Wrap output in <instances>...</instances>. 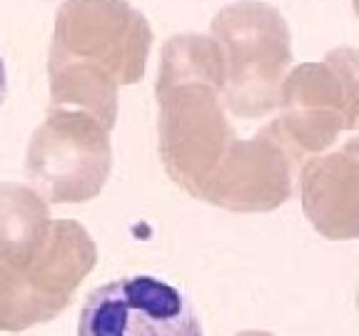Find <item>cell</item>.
Returning a JSON list of instances; mask_svg holds the SVG:
<instances>
[{
    "label": "cell",
    "instance_id": "obj_9",
    "mask_svg": "<svg viewBox=\"0 0 359 336\" xmlns=\"http://www.w3.org/2000/svg\"><path fill=\"white\" fill-rule=\"evenodd\" d=\"M302 209L325 239H359V134L307 160L299 174Z\"/></svg>",
    "mask_w": 359,
    "mask_h": 336
},
{
    "label": "cell",
    "instance_id": "obj_6",
    "mask_svg": "<svg viewBox=\"0 0 359 336\" xmlns=\"http://www.w3.org/2000/svg\"><path fill=\"white\" fill-rule=\"evenodd\" d=\"M280 127L302 155L327 150L359 122V50L334 48L320 62H302L282 85Z\"/></svg>",
    "mask_w": 359,
    "mask_h": 336
},
{
    "label": "cell",
    "instance_id": "obj_2",
    "mask_svg": "<svg viewBox=\"0 0 359 336\" xmlns=\"http://www.w3.org/2000/svg\"><path fill=\"white\" fill-rule=\"evenodd\" d=\"M212 38L224 55V105L255 120L277 110L292 65L290 28L277 8L237 0L212 20Z\"/></svg>",
    "mask_w": 359,
    "mask_h": 336
},
{
    "label": "cell",
    "instance_id": "obj_10",
    "mask_svg": "<svg viewBox=\"0 0 359 336\" xmlns=\"http://www.w3.org/2000/svg\"><path fill=\"white\" fill-rule=\"evenodd\" d=\"M53 219L48 202L33 187L0 185V262L25 264L40 252Z\"/></svg>",
    "mask_w": 359,
    "mask_h": 336
},
{
    "label": "cell",
    "instance_id": "obj_1",
    "mask_svg": "<svg viewBox=\"0 0 359 336\" xmlns=\"http://www.w3.org/2000/svg\"><path fill=\"white\" fill-rule=\"evenodd\" d=\"M160 157L185 192L200 200L237 134L224 115V55L212 35H175L157 70Z\"/></svg>",
    "mask_w": 359,
    "mask_h": 336
},
{
    "label": "cell",
    "instance_id": "obj_4",
    "mask_svg": "<svg viewBox=\"0 0 359 336\" xmlns=\"http://www.w3.org/2000/svg\"><path fill=\"white\" fill-rule=\"evenodd\" d=\"M97 264V246L80 222L55 219L30 262H0V331L53 321Z\"/></svg>",
    "mask_w": 359,
    "mask_h": 336
},
{
    "label": "cell",
    "instance_id": "obj_14",
    "mask_svg": "<svg viewBox=\"0 0 359 336\" xmlns=\"http://www.w3.org/2000/svg\"><path fill=\"white\" fill-rule=\"evenodd\" d=\"M357 307H359V291H357Z\"/></svg>",
    "mask_w": 359,
    "mask_h": 336
},
{
    "label": "cell",
    "instance_id": "obj_11",
    "mask_svg": "<svg viewBox=\"0 0 359 336\" xmlns=\"http://www.w3.org/2000/svg\"><path fill=\"white\" fill-rule=\"evenodd\" d=\"M8 95V78H6V65H3V57H0V105Z\"/></svg>",
    "mask_w": 359,
    "mask_h": 336
},
{
    "label": "cell",
    "instance_id": "obj_5",
    "mask_svg": "<svg viewBox=\"0 0 359 336\" xmlns=\"http://www.w3.org/2000/svg\"><path fill=\"white\" fill-rule=\"evenodd\" d=\"M110 167V130L88 112L65 107L48 110L25 157L33 190L53 204H80L97 197Z\"/></svg>",
    "mask_w": 359,
    "mask_h": 336
},
{
    "label": "cell",
    "instance_id": "obj_7",
    "mask_svg": "<svg viewBox=\"0 0 359 336\" xmlns=\"http://www.w3.org/2000/svg\"><path fill=\"white\" fill-rule=\"evenodd\" d=\"M78 336H202V324L177 286L137 274L90 291Z\"/></svg>",
    "mask_w": 359,
    "mask_h": 336
},
{
    "label": "cell",
    "instance_id": "obj_8",
    "mask_svg": "<svg viewBox=\"0 0 359 336\" xmlns=\"http://www.w3.org/2000/svg\"><path fill=\"white\" fill-rule=\"evenodd\" d=\"M302 152L277 120L252 137H237L200 200L230 212H272L292 195Z\"/></svg>",
    "mask_w": 359,
    "mask_h": 336
},
{
    "label": "cell",
    "instance_id": "obj_12",
    "mask_svg": "<svg viewBox=\"0 0 359 336\" xmlns=\"http://www.w3.org/2000/svg\"><path fill=\"white\" fill-rule=\"evenodd\" d=\"M237 336H272V334H267V331H242Z\"/></svg>",
    "mask_w": 359,
    "mask_h": 336
},
{
    "label": "cell",
    "instance_id": "obj_3",
    "mask_svg": "<svg viewBox=\"0 0 359 336\" xmlns=\"http://www.w3.org/2000/svg\"><path fill=\"white\" fill-rule=\"evenodd\" d=\"M150 48V22L128 0H65L48 62L97 73L120 88L142 80Z\"/></svg>",
    "mask_w": 359,
    "mask_h": 336
},
{
    "label": "cell",
    "instance_id": "obj_13",
    "mask_svg": "<svg viewBox=\"0 0 359 336\" xmlns=\"http://www.w3.org/2000/svg\"><path fill=\"white\" fill-rule=\"evenodd\" d=\"M352 6H354V13L359 15V0H352Z\"/></svg>",
    "mask_w": 359,
    "mask_h": 336
}]
</instances>
